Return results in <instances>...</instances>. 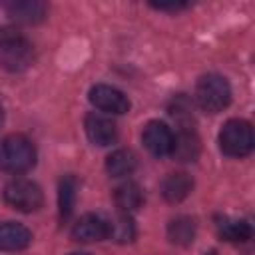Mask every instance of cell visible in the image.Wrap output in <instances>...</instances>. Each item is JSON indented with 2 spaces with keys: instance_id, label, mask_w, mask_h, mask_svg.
Instances as JSON below:
<instances>
[{
  "instance_id": "21",
  "label": "cell",
  "mask_w": 255,
  "mask_h": 255,
  "mask_svg": "<svg viewBox=\"0 0 255 255\" xmlns=\"http://www.w3.org/2000/svg\"><path fill=\"white\" fill-rule=\"evenodd\" d=\"M2 120H4V108H2V104H0V124H2Z\"/></svg>"
},
{
  "instance_id": "20",
  "label": "cell",
  "mask_w": 255,
  "mask_h": 255,
  "mask_svg": "<svg viewBox=\"0 0 255 255\" xmlns=\"http://www.w3.org/2000/svg\"><path fill=\"white\" fill-rule=\"evenodd\" d=\"M153 8H157V10H183V8H187V4H183V2H171V4H151Z\"/></svg>"
},
{
  "instance_id": "14",
  "label": "cell",
  "mask_w": 255,
  "mask_h": 255,
  "mask_svg": "<svg viewBox=\"0 0 255 255\" xmlns=\"http://www.w3.org/2000/svg\"><path fill=\"white\" fill-rule=\"evenodd\" d=\"M193 189V179L183 173V171H175L169 173L163 181H161V195L165 197V201L169 203H179L183 201Z\"/></svg>"
},
{
  "instance_id": "6",
  "label": "cell",
  "mask_w": 255,
  "mask_h": 255,
  "mask_svg": "<svg viewBox=\"0 0 255 255\" xmlns=\"http://www.w3.org/2000/svg\"><path fill=\"white\" fill-rule=\"evenodd\" d=\"M88 100L92 102V106H96L98 110L102 112H108V114H126L129 110V100L128 96L114 88V86H106V84H96L90 88L88 92Z\"/></svg>"
},
{
  "instance_id": "13",
  "label": "cell",
  "mask_w": 255,
  "mask_h": 255,
  "mask_svg": "<svg viewBox=\"0 0 255 255\" xmlns=\"http://www.w3.org/2000/svg\"><path fill=\"white\" fill-rule=\"evenodd\" d=\"M215 229L221 239L229 243H245L251 239V223L247 219H235L227 215H217L215 217Z\"/></svg>"
},
{
  "instance_id": "10",
  "label": "cell",
  "mask_w": 255,
  "mask_h": 255,
  "mask_svg": "<svg viewBox=\"0 0 255 255\" xmlns=\"http://www.w3.org/2000/svg\"><path fill=\"white\" fill-rule=\"evenodd\" d=\"M6 14L20 24H38L46 18L48 6L40 0H12L2 6Z\"/></svg>"
},
{
  "instance_id": "11",
  "label": "cell",
  "mask_w": 255,
  "mask_h": 255,
  "mask_svg": "<svg viewBox=\"0 0 255 255\" xmlns=\"http://www.w3.org/2000/svg\"><path fill=\"white\" fill-rule=\"evenodd\" d=\"M199 137L193 126H177V133H173V151L171 155L179 161H195L199 155Z\"/></svg>"
},
{
  "instance_id": "5",
  "label": "cell",
  "mask_w": 255,
  "mask_h": 255,
  "mask_svg": "<svg viewBox=\"0 0 255 255\" xmlns=\"http://www.w3.org/2000/svg\"><path fill=\"white\" fill-rule=\"evenodd\" d=\"M2 195L10 207L24 211V213L38 211L44 203V193H42L40 185L26 177H16V179L8 181Z\"/></svg>"
},
{
  "instance_id": "17",
  "label": "cell",
  "mask_w": 255,
  "mask_h": 255,
  "mask_svg": "<svg viewBox=\"0 0 255 255\" xmlns=\"http://www.w3.org/2000/svg\"><path fill=\"white\" fill-rule=\"evenodd\" d=\"M78 195V179L74 175H64L58 185V207H60V219L66 221L76 205Z\"/></svg>"
},
{
  "instance_id": "22",
  "label": "cell",
  "mask_w": 255,
  "mask_h": 255,
  "mask_svg": "<svg viewBox=\"0 0 255 255\" xmlns=\"http://www.w3.org/2000/svg\"><path fill=\"white\" fill-rule=\"evenodd\" d=\"M70 255H90V253H70Z\"/></svg>"
},
{
  "instance_id": "9",
  "label": "cell",
  "mask_w": 255,
  "mask_h": 255,
  "mask_svg": "<svg viewBox=\"0 0 255 255\" xmlns=\"http://www.w3.org/2000/svg\"><path fill=\"white\" fill-rule=\"evenodd\" d=\"M108 229H110L108 219H104L102 215H96V213H86L74 223L72 239L80 241V243L104 241V239H108Z\"/></svg>"
},
{
  "instance_id": "8",
  "label": "cell",
  "mask_w": 255,
  "mask_h": 255,
  "mask_svg": "<svg viewBox=\"0 0 255 255\" xmlns=\"http://www.w3.org/2000/svg\"><path fill=\"white\" fill-rule=\"evenodd\" d=\"M84 128H86L88 139H90L94 145L106 147V145H112V143L118 139V128H116L114 120L108 118V116H104V114L90 112V114L86 116Z\"/></svg>"
},
{
  "instance_id": "12",
  "label": "cell",
  "mask_w": 255,
  "mask_h": 255,
  "mask_svg": "<svg viewBox=\"0 0 255 255\" xmlns=\"http://www.w3.org/2000/svg\"><path fill=\"white\" fill-rule=\"evenodd\" d=\"M32 243V233L16 221L0 223V251H22Z\"/></svg>"
},
{
  "instance_id": "23",
  "label": "cell",
  "mask_w": 255,
  "mask_h": 255,
  "mask_svg": "<svg viewBox=\"0 0 255 255\" xmlns=\"http://www.w3.org/2000/svg\"><path fill=\"white\" fill-rule=\"evenodd\" d=\"M205 255H217V253H215V251H209V253H205Z\"/></svg>"
},
{
  "instance_id": "7",
  "label": "cell",
  "mask_w": 255,
  "mask_h": 255,
  "mask_svg": "<svg viewBox=\"0 0 255 255\" xmlns=\"http://www.w3.org/2000/svg\"><path fill=\"white\" fill-rule=\"evenodd\" d=\"M141 139H143L145 149L155 157L171 155L173 151V129L163 122H157V120L149 122L143 128Z\"/></svg>"
},
{
  "instance_id": "15",
  "label": "cell",
  "mask_w": 255,
  "mask_h": 255,
  "mask_svg": "<svg viewBox=\"0 0 255 255\" xmlns=\"http://www.w3.org/2000/svg\"><path fill=\"white\" fill-rule=\"evenodd\" d=\"M114 201L122 213H131L143 205V191L135 181H126L114 189Z\"/></svg>"
},
{
  "instance_id": "2",
  "label": "cell",
  "mask_w": 255,
  "mask_h": 255,
  "mask_svg": "<svg viewBox=\"0 0 255 255\" xmlns=\"http://www.w3.org/2000/svg\"><path fill=\"white\" fill-rule=\"evenodd\" d=\"M34 62L32 44L14 28H0V66L8 72H22Z\"/></svg>"
},
{
  "instance_id": "3",
  "label": "cell",
  "mask_w": 255,
  "mask_h": 255,
  "mask_svg": "<svg viewBox=\"0 0 255 255\" xmlns=\"http://www.w3.org/2000/svg\"><path fill=\"white\" fill-rule=\"evenodd\" d=\"M195 100H197V106L207 114L223 112L231 102L229 82L219 74L201 76L195 86Z\"/></svg>"
},
{
  "instance_id": "19",
  "label": "cell",
  "mask_w": 255,
  "mask_h": 255,
  "mask_svg": "<svg viewBox=\"0 0 255 255\" xmlns=\"http://www.w3.org/2000/svg\"><path fill=\"white\" fill-rule=\"evenodd\" d=\"M108 223V239H114L116 243H131L135 239V223L129 217V213H120L114 221Z\"/></svg>"
},
{
  "instance_id": "1",
  "label": "cell",
  "mask_w": 255,
  "mask_h": 255,
  "mask_svg": "<svg viewBox=\"0 0 255 255\" xmlns=\"http://www.w3.org/2000/svg\"><path fill=\"white\" fill-rule=\"evenodd\" d=\"M36 163L34 143L20 133H12L0 141V171L6 173H24Z\"/></svg>"
},
{
  "instance_id": "16",
  "label": "cell",
  "mask_w": 255,
  "mask_h": 255,
  "mask_svg": "<svg viewBox=\"0 0 255 255\" xmlns=\"http://www.w3.org/2000/svg\"><path fill=\"white\" fill-rule=\"evenodd\" d=\"M195 231H197L195 221L187 215H179L167 223V239L173 245H181V247L191 245L195 239Z\"/></svg>"
},
{
  "instance_id": "18",
  "label": "cell",
  "mask_w": 255,
  "mask_h": 255,
  "mask_svg": "<svg viewBox=\"0 0 255 255\" xmlns=\"http://www.w3.org/2000/svg\"><path fill=\"white\" fill-rule=\"evenodd\" d=\"M135 165H137V159L129 149H116L106 159V169H108V173L112 177L129 175L135 169Z\"/></svg>"
},
{
  "instance_id": "4",
  "label": "cell",
  "mask_w": 255,
  "mask_h": 255,
  "mask_svg": "<svg viewBox=\"0 0 255 255\" xmlns=\"http://www.w3.org/2000/svg\"><path fill=\"white\" fill-rule=\"evenodd\" d=\"M219 147L229 157H245L253 149V128L245 120H229L219 131Z\"/></svg>"
}]
</instances>
